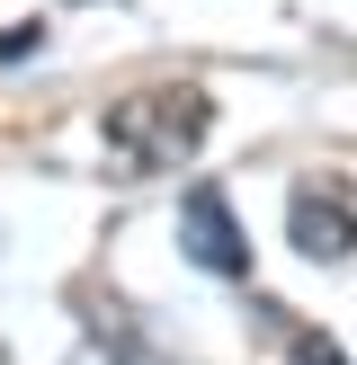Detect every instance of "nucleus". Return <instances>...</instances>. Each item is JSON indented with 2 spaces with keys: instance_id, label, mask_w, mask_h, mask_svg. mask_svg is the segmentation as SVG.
Returning <instances> with one entry per match:
<instances>
[{
  "instance_id": "obj_5",
  "label": "nucleus",
  "mask_w": 357,
  "mask_h": 365,
  "mask_svg": "<svg viewBox=\"0 0 357 365\" xmlns=\"http://www.w3.org/2000/svg\"><path fill=\"white\" fill-rule=\"evenodd\" d=\"M250 312L268 321V339H277V348H286V365H348V356H339V339H321L313 321H295V312H286V303H250Z\"/></svg>"
},
{
  "instance_id": "obj_2",
  "label": "nucleus",
  "mask_w": 357,
  "mask_h": 365,
  "mask_svg": "<svg viewBox=\"0 0 357 365\" xmlns=\"http://www.w3.org/2000/svg\"><path fill=\"white\" fill-rule=\"evenodd\" d=\"M286 241H295L303 259H357V178H339V170L295 178V196H286Z\"/></svg>"
},
{
  "instance_id": "obj_4",
  "label": "nucleus",
  "mask_w": 357,
  "mask_h": 365,
  "mask_svg": "<svg viewBox=\"0 0 357 365\" xmlns=\"http://www.w3.org/2000/svg\"><path fill=\"white\" fill-rule=\"evenodd\" d=\"M71 365H170V356L134 330V312H125V303H99V312L81 321V356H71Z\"/></svg>"
},
{
  "instance_id": "obj_1",
  "label": "nucleus",
  "mask_w": 357,
  "mask_h": 365,
  "mask_svg": "<svg viewBox=\"0 0 357 365\" xmlns=\"http://www.w3.org/2000/svg\"><path fill=\"white\" fill-rule=\"evenodd\" d=\"M206 134H214V98H206L196 81L125 89V98L99 116V143H107V170H116V178H161V170H178V160H196Z\"/></svg>"
},
{
  "instance_id": "obj_6",
  "label": "nucleus",
  "mask_w": 357,
  "mask_h": 365,
  "mask_svg": "<svg viewBox=\"0 0 357 365\" xmlns=\"http://www.w3.org/2000/svg\"><path fill=\"white\" fill-rule=\"evenodd\" d=\"M27 45H45V27H36V18H27V27H9V36H0V63H9V53H27Z\"/></svg>"
},
{
  "instance_id": "obj_3",
  "label": "nucleus",
  "mask_w": 357,
  "mask_h": 365,
  "mask_svg": "<svg viewBox=\"0 0 357 365\" xmlns=\"http://www.w3.org/2000/svg\"><path fill=\"white\" fill-rule=\"evenodd\" d=\"M178 250H188L206 277H250V241H241L232 196L214 187V178H196V187L178 196Z\"/></svg>"
}]
</instances>
